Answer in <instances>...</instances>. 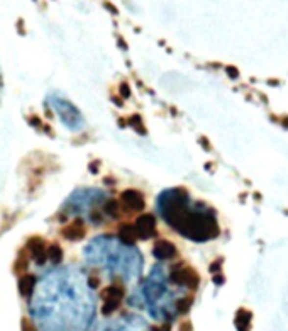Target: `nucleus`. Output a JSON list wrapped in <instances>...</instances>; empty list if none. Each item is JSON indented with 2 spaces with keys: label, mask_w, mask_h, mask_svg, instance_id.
<instances>
[{
  "label": "nucleus",
  "mask_w": 288,
  "mask_h": 331,
  "mask_svg": "<svg viewBox=\"0 0 288 331\" xmlns=\"http://www.w3.org/2000/svg\"><path fill=\"white\" fill-rule=\"evenodd\" d=\"M171 280L178 285H185L192 290H197L198 284H200V277H198L197 272L190 267H185V265H180V267L173 268Z\"/></svg>",
  "instance_id": "obj_1"
},
{
  "label": "nucleus",
  "mask_w": 288,
  "mask_h": 331,
  "mask_svg": "<svg viewBox=\"0 0 288 331\" xmlns=\"http://www.w3.org/2000/svg\"><path fill=\"white\" fill-rule=\"evenodd\" d=\"M120 207H125L129 212H141L146 205V201H144V196L139 190L136 189H127L120 194Z\"/></svg>",
  "instance_id": "obj_2"
},
{
  "label": "nucleus",
  "mask_w": 288,
  "mask_h": 331,
  "mask_svg": "<svg viewBox=\"0 0 288 331\" xmlns=\"http://www.w3.org/2000/svg\"><path fill=\"white\" fill-rule=\"evenodd\" d=\"M136 233L139 240H149L156 236V219L153 214H143L136 219Z\"/></svg>",
  "instance_id": "obj_3"
},
{
  "label": "nucleus",
  "mask_w": 288,
  "mask_h": 331,
  "mask_svg": "<svg viewBox=\"0 0 288 331\" xmlns=\"http://www.w3.org/2000/svg\"><path fill=\"white\" fill-rule=\"evenodd\" d=\"M25 248L31 253V258L38 265H44L48 262V245L41 236H31L25 243Z\"/></svg>",
  "instance_id": "obj_4"
},
{
  "label": "nucleus",
  "mask_w": 288,
  "mask_h": 331,
  "mask_svg": "<svg viewBox=\"0 0 288 331\" xmlns=\"http://www.w3.org/2000/svg\"><path fill=\"white\" fill-rule=\"evenodd\" d=\"M61 236L66 241H82L87 236V228H85L83 219L76 218L75 221H72L68 226H65L61 229Z\"/></svg>",
  "instance_id": "obj_5"
},
{
  "label": "nucleus",
  "mask_w": 288,
  "mask_h": 331,
  "mask_svg": "<svg viewBox=\"0 0 288 331\" xmlns=\"http://www.w3.org/2000/svg\"><path fill=\"white\" fill-rule=\"evenodd\" d=\"M178 255L176 252V246L173 245L171 241H166V240H160L156 241V245L153 246V256L156 260H171Z\"/></svg>",
  "instance_id": "obj_6"
},
{
  "label": "nucleus",
  "mask_w": 288,
  "mask_h": 331,
  "mask_svg": "<svg viewBox=\"0 0 288 331\" xmlns=\"http://www.w3.org/2000/svg\"><path fill=\"white\" fill-rule=\"evenodd\" d=\"M36 285V277L32 274H24L19 275V280H17V289H19V294L22 297H31L32 290H34Z\"/></svg>",
  "instance_id": "obj_7"
},
{
  "label": "nucleus",
  "mask_w": 288,
  "mask_h": 331,
  "mask_svg": "<svg viewBox=\"0 0 288 331\" xmlns=\"http://www.w3.org/2000/svg\"><path fill=\"white\" fill-rule=\"evenodd\" d=\"M119 238L125 243V245H136V241L139 240L138 233H136V228L127 223L119 226Z\"/></svg>",
  "instance_id": "obj_8"
},
{
  "label": "nucleus",
  "mask_w": 288,
  "mask_h": 331,
  "mask_svg": "<svg viewBox=\"0 0 288 331\" xmlns=\"http://www.w3.org/2000/svg\"><path fill=\"white\" fill-rule=\"evenodd\" d=\"M124 296H125V289L122 285H117V284L109 285L102 290V297L105 301H119V303H122Z\"/></svg>",
  "instance_id": "obj_9"
},
{
  "label": "nucleus",
  "mask_w": 288,
  "mask_h": 331,
  "mask_svg": "<svg viewBox=\"0 0 288 331\" xmlns=\"http://www.w3.org/2000/svg\"><path fill=\"white\" fill-rule=\"evenodd\" d=\"M251 321H253V314L246 309H239L236 312V328L238 331H251Z\"/></svg>",
  "instance_id": "obj_10"
},
{
  "label": "nucleus",
  "mask_w": 288,
  "mask_h": 331,
  "mask_svg": "<svg viewBox=\"0 0 288 331\" xmlns=\"http://www.w3.org/2000/svg\"><path fill=\"white\" fill-rule=\"evenodd\" d=\"M125 121H127V126H131L139 136H147V129L146 126H144V121L139 114H132V116H129Z\"/></svg>",
  "instance_id": "obj_11"
},
{
  "label": "nucleus",
  "mask_w": 288,
  "mask_h": 331,
  "mask_svg": "<svg viewBox=\"0 0 288 331\" xmlns=\"http://www.w3.org/2000/svg\"><path fill=\"white\" fill-rule=\"evenodd\" d=\"M48 260H49L51 263L58 265L63 262V248L58 243H51V245H48Z\"/></svg>",
  "instance_id": "obj_12"
},
{
  "label": "nucleus",
  "mask_w": 288,
  "mask_h": 331,
  "mask_svg": "<svg viewBox=\"0 0 288 331\" xmlns=\"http://www.w3.org/2000/svg\"><path fill=\"white\" fill-rule=\"evenodd\" d=\"M14 274L17 275H24L27 274V268H29V256H24V252L17 253V258L14 262Z\"/></svg>",
  "instance_id": "obj_13"
},
{
  "label": "nucleus",
  "mask_w": 288,
  "mask_h": 331,
  "mask_svg": "<svg viewBox=\"0 0 288 331\" xmlns=\"http://www.w3.org/2000/svg\"><path fill=\"white\" fill-rule=\"evenodd\" d=\"M103 212H105L109 218L119 219V216H120V204L117 201H114V199H110V201H107L105 204H103Z\"/></svg>",
  "instance_id": "obj_14"
},
{
  "label": "nucleus",
  "mask_w": 288,
  "mask_h": 331,
  "mask_svg": "<svg viewBox=\"0 0 288 331\" xmlns=\"http://www.w3.org/2000/svg\"><path fill=\"white\" fill-rule=\"evenodd\" d=\"M27 124L31 127H34V129H38V131H41V132H46V134H53V131H51V127L49 126H46L44 124V121H41L39 119L38 116H29L27 117Z\"/></svg>",
  "instance_id": "obj_15"
},
{
  "label": "nucleus",
  "mask_w": 288,
  "mask_h": 331,
  "mask_svg": "<svg viewBox=\"0 0 288 331\" xmlns=\"http://www.w3.org/2000/svg\"><path fill=\"white\" fill-rule=\"evenodd\" d=\"M192 304H193V297H182V299H178V303H176L178 314H187V312L190 311Z\"/></svg>",
  "instance_id": "obj_16"
},
{
  "label": "nucleus",
  "mask_w": 288,
  "mask_h": 331,
  "mask_svg": "<svg viewBox=\"0 0 288 331\" xmlns=\"http://www.w3.org/2000/svg\"><path fill=\"white\" fill-rule=\"evenodd\" d=\"M119 307H120L119 301H105V303H103V306H102V314L103 316H110L112 312H116Z\"/></svg>",
  "instance_id": "obj_17"
},
{
  "label": "nucleus",
  "mask_w": 288,
  "mask_h": 331,
  "mask_svg": "<svg viewBox=\"0 0 288 331\" xmlns=\"http://www.w3.org/2000/svg\"><path fill=\"white\" fill-rule=\"evenodd\" d=\"M132 92H131V87H129L127 82H120L119 83V97L122 99V101H127V99H131Z\"/></svg>",
  "instance_id": "obj_18"
},
{
  "label": "nucleus",
  "mask_w": 288,
  "mask_h": 331,
  "mask_svg": "<svg viewBox=\"0 0 288 331\" xmlns=\"http://www.w3.org/2000/svg\"><path fill=\"white\" fill-rule=\"evenodd\" d=\"M222 263H224L222 258H219V260H216V262H212V263H210V267H209V272L212 275L220 274V272H222Z\"/></svg>",
  "instance_id": "obj_19"
},
{
  "label": "nucleus",
  "mask_w": 288,
  "mask_h": 331,
  "mask_svg": "<svg viewBox=\"0 0 288 331\" xmlns=\"http://www.w3.org/2000/svg\"><path fill=\"white\" fill-rule=\"evenodd\" d=\"M21 331H36V326L32 325V321L29 318L21 319Z\"/></svg>",
  "instance_id": "obj_20"
},
{
  "label": "nucleus",
  "mask_w": 288,
  "mask_h": 331,
  "mask_svg": "<svg viewBox=\"0 0 288 331\" xmlns=\"http://www.w3.org/2000/svg\"><path fill=\"white\" fill-rule=\"evenodd\" d=\"M88 285H90L92 289H98V285H100V279H98L97 275H90V279H88Z\"/></svg>",
  "instance_id": "obj_21"
},
{
  "label": "nucleus",
  "mask_w": 288,
  "mask_h": 331,
  "mask_svg": "<svg viewBox=\"0 0 288 331\" xmlns=\"http://www.w3.org/2000/svg\"><path fill=\"white\" fill-rule=\"evenodd\" d=\"M226 72H227V75L231 76V78H238V76H239V72L234 68V66H226Z\"/></svg>",
  "instance_id": "obj_22"
},
{
  "label": "nucleus",
  "mask_w": 288,
  "mask_h": 331,
  "mask_svg": "<svg viewBox=\"0 0 288 331\" xmlns=\"http://www.w3.org/2000/svg\"><path fill=\"white\" fill-rule=\"evenodd\" d=\"M98 168H100V165H98V161H92V163H88V170H90V174H98Z\"/></svg>",
  "instance_id": "obj_23"
},
{
  "label": "nucleus",
  "mask_w": 288,
  "mask_h": 331,
  "mask_svg": "<svg viewBox=\"0 0 288 331\" xmlns=\"http://www.w3.org/2000/svg\"><path fill=\"white\" fill-rule=\"evenodd\" d=\"M110 101H112L116 105H119V107H122V105H124V101L119 97V95H110Z\"/></svg>",
  "instance_id": "obj_24"
},
{
  "label": "nucleus",
  "mask_w": 288,
  "mask_h": 331,
  "mask_svg": "<svg viewBox=\"0 0 288 331\" xmlns=\"http://www.w3.org/2000/svg\"><path fill=\"white\" fill-rule=\"evenodd\" d=\"M214 282H216L217 285H222V284H224V277H222V274L214 275Z\"/></svg>",
  "instance_id": "obj_25"
},
{
  "label": "nucleus",
  "mask_w": 288,
  "mask_h": 331,
  "mask_svg": "<svg viewBox=\"0 0 288 331\" xmlns=\"http://www.w3.org/2000/svg\"><path fill=\"white\" fill-rule=\"evenodd\" d=\"M198 143H200V145L204 146L205 152H210V150H212V148H210V145H209V141H207L205 138H200V139H198Z\"/></svg>",
  "instance_id": "obj_26"
},
{
  "label": "nucleus",
  "mask_w": 288,
  "mask_h": 331,
  "mask_svg": "<svg viewBox=\"0 0 288 331\" xmlns=\"http://www.w3.org/2000/svg\"><path fill=\"white\" fill-rule=\"evenodd\" d=\"M151 331H169V325H163V326H153Z\"/></svg>",
  "instance_id": "obj_27"
},
{
  "label": "nucleus",
  "mask_w": 288,
  "mask_h": 331,
  "mask_svg": "<svg viewBox=\"0 0 288 331\" xmlns=\"http://www.w3.org/2000/svg\"><path fill=\"white\" fill-rule=\"evenodd\" d=\"M180 331H192V325H190V323H183Z\"/></svg>",
  "instance_id": "obj_28"
},
{
  "label": "nucleus",
  "mask_w": 288,
  "mask_h": 331,
  "mask_svg": "<svg viewBox=\"0 0 288 331\" xmlns=\"http://www.w3.org/2000/svg\"><path fill=\"white\" fill-rule=\"evenodd\" d=\"M105 7H107V9H109V10H112L114 14H117V9H116V7H114V5H110V3H105Z\"/></svg>",
  "instance_id": "obj_29"
}]
</instances>
